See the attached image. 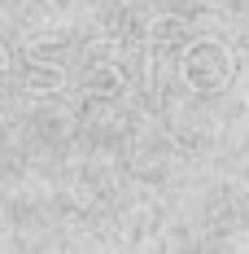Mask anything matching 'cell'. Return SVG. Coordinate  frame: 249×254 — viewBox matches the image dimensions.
Listing matches in <instances>:
<instances>
[{"label": "cell", "mask_w": 249, "mask_h": 254, "mask_svg": "<svg viewBox=\"0 0 249 254\" xmlns=\"http://www.w3.org/2000/svg\"><path fill=\"white\" fill-rule=\"evenodd\" d=\"M184 66H188V79H193V83H205V88H210V83H223V79L232 75V57L219 53V49H193Z\"/></svg>", "instance_id": "cell-1"}]
</instances>
